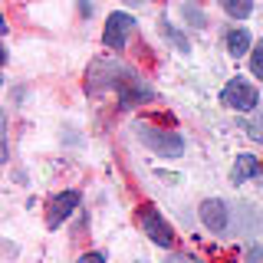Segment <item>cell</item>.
Listing matches in <instances>:
<instances>
[{
	"mask_svg": "<svg viewBox=\"0 0 263 263\" xmlns=\"http://www.w3.org/2000/svg\"><path fill=\"white\" fill-rule=\"evenodd\" d=\"M257 89L250 86V82H243L240 76L237 79H230L224 89H220V102L227 105V109H234V112H253L257 109Z\"/></svg>",
	"mask_w": 263,
	"mask_h": 263,
	"instance_id": "3",
	"label": "cell"
},
{
	"mask_svg": "<svg viewBox=\"0 0 263 263\" xmlns=\"http://www.w3.org/2000/svg\"><path fill=\"white\" fill-rule=\"evenodd\" d=\"M76 208H79V191L53 194V197H49V204H46V227H49V230H56V227H60Z\"/></svg>",
	"mask_w": 263,
	"mask_h": 263,
	"instance_id": "5",
	"label": "cell"
},
{
	"mask_svg": "<svg viewBox=\"0 0 263 263\" xmlns=\"http://www.w3.org/2000/svg\"><path fill=\"white\" fill-rule=\"evenodd\" d=\"M250 72L257 79H263V40L253 46V53H250Z\"/></svg>",
	"mask_w": 263,
	"mask_h": 263,
	"instance_id": "10",
	"label": "cell"
},
{
	"mask_svg": "<svg viewBox=\"0 0 263 263\" xmlns=\"http://www.w3.org/2000/svg\"><path fill=\"white\" fill-rule=\"evenodd\" d=\"M201 224L211 230V234H224L230 227V211L220 197H211V201L201 204Z\"/></svg>",
	"mask_w": 263,
	"mask_h": 263,
	"instance_id": "6",
	"label": "cell"
},
{
	"mask_svg": "<svg viewBox=\"0 0 263 263\" xmlns=\"http://www.w3.org/2000/svg\"><path fill=\"white\" fill-rule=\"evenodd\" d=\"M220 7H224L230 16H237V20H247V16L253 13V0H220Z\"/></svg>",
	"mask_w": 263,
	"mask_h": 263,
	"instance_id": "9",
	"label": "cell"
},
{
	"mask_svg": "<svg viewBox=\"0 0 263 263\" xmlns=\"http://www.w3.org/2000/svg\"><path fill=\"white\" fill-rule=\"evenodd\" d=\"M128 4H145V0H128Z\"/></svg>",
	"mask_w": 263,
	"mask_h": 263,
	"instance_id": "14",
	"label": "cell"
},
{
	"mask_svg": "<svg viewBox=\"0 0 263 263\" xmlns=\"http://www.w3.org/2000/svg\"><path fill=\"white\" fill-rule=\"evenodd\" d=\"M260 171H263V164L253 158V155H237L234 168H230V181H234V184H243V181L257 178Z\"/></svg>",
	"mask_w": 263,
	"mask_h": 263,
	"instance_id": "7",
	"label": "cell"
},
{
	"mask_svg": "<svg viewBox=\"0 0 263 263\" xmlns=\"http://www.w3.org/2000/svg\"><path fill=\"white\" fill-rule=\"evenodd\" d=\"M138 224H142L148 240L155 247H161V250H168V247L175 243V230H171V224L158 214L155 204H142V208H138Z\"/></svg>",
	"mask_w": 263,
	"mask_h": 263,
	"instance_id": "1",
	"label": "cell"
},
{
	"mask_svg": "<svg viewBox=\"0 0 263 263\" xmlns=\"http://www.w3.org/2000/svg\"><path fill=\"white\" fill-rule=\"evenodd\" d=\"M168 263H197V260H191V257H181V253H175V257H168Z\"/></svg>",
	"mask_w": 263,
	"mask_h": 263,
	"instance_id": "13",
	"label": "cell"
},
{
	"mask_svg": "<svg viewBox=\"0 0 263 263\" xmlns=\"http://www.w3.org/2000/svg\"><path fill=\"white\" fill-rule=\"evenodd\" d=\"M138 138L152 148V152H158L161 158H178V155H184V138L178 135V132H161V128H152V125H138Z\"/></svg>",
	"mask_w": 263,
	"mask_h": 263,
	"instance_id": "2",
	"label": "cell"
},
{
	"mask_svg": "<svg viewBox=\"0 0 263 263\" xmlns=\"http://www.w3.org/2000/svg\"><path fill=\"white\" fill-rule=\"evenodd\" d=\"M227 49H230V56H243L250 49V33H247V27H234L227 33Z\"/></svg>",
	"mask_w": 263,
	"mask_h": 263,
	"instance_id": "8",
	"label": "cell"
},
{
	"mask_svg": "<svg viewBox=\"0 0 263 263\" xmlns=\"http://www.w3.org/2000/svg\"><path fill=\"white\" fill-rule=\"evenodd\" d=\"M76 263H105V253H82Z\"/></svg>",
	"mask_w": 263,
	"mask_h": 263,
	"instance_id": "11",
	"label": "cell"
},
{
	"mask_svg": "<svg viewBox=\"0 0 263 263\" xmlns=\"http://www.w3.org/2000/svg\"><path fill=\"white\" fill-rule=\"evenodd\" d=\"M247 263H263V247H253V250L247 253Z\"/></svg>",
	"mask_w": 263,
	"mask_h": 263,
	"instance_id": "12",
	"label": "cell"
},
{
	"mask_svg": "<svg viewBox=\"0 0 263 263\" xmlns=\"http://www.w3.org/2000/svg\"><path fill=\"white\" fill-rule=\"evenodd\" d=\"M132 30H135V16L132 13H122V10H115L105 16V30H102V43L109 46V49H125L128 43V36H132Z\"/></svg>",
	"mask_w": 263,
	"mask_h": 263,
	"instance_id": "4",
	"label": "cell"
}]
</instances>
